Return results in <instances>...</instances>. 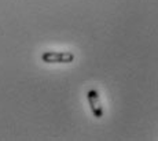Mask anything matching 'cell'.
I'll use <instances>...</instances> for the list:
<instances>
[{"mask_svg":"<svg viewBox=\"0 0 158 141\" xmlns=\"http://www.w3.org/2000/svg\"><path fill=\"white\" fill-rule=\"evenodd\" d=\"M41 61L45 63H72L74 61V55L69 51H62V52L47 51L41 55Z\"/></svg>","mask_w":158,"mask_h":141,"instance_id":"6da1fadb","label":"cell"},{"mask_svg":"<svg viewBox=\"0 0 158 141\" xmlns=\"http://www.w3.org/2000/svg\"><path fill=\"white\" fill-rule=\"evenodd\" d=\"M87 99H88V104L91 107V111H92L94 116L95 118H102L103 116V106L101 97H99V93L95 91V89H91L87 93Z\"/></svg>","mask_w":158,"mask_h":141,"instance_id":"7a4b0ae2","label":"cell"}]
</instances>
